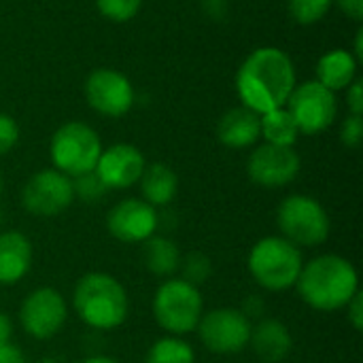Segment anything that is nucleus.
Here are the masks:
<instances>
[{
  "label": "nucleus",
  "instance_id": "f257e3e1",
  "mask_svg": "<svg viewBox=\"0 0 363 363\" xmlns=\"http://www.w3.org/2000/svg\"><path fill=\"white\" fill-rule=\"evenodd\" d=\"M296 87V66L279 47L255 49L238 68L236 91L242 106L257 115L283 108Z\"/></svg>",
  "mask_w": 363,
  "mask_h": 363
},
{
  "label": "nucleus",
  "instance_id": "f03ea898",
  "mask_svg": "<svg viewBox=\"0 0 363 363\" xmlns=\"http://www.w3.org/2000/svg\"><path fill=\"white\" fill-rule=\"evenodd\" d=\"M296 285L300 298L321 313H336L345 308L359 291L357 270L349 259L334 253L319 255L304 264Z\"/></svg>",
  "mask_w": 363,
  "mask_h": 363
},
{
  "label": "nucleus",
  "instance_id": "7ed1b4c3",
  "mask_svg": "<svg viewBox=\"0 0 363 363\" xmlns=\"http://www.w3.org/2000/svg\"><path fill=\"white\" fill-rule=\"evenodd\" d=\"M74 313L91 330H117L125 323L130 300L125 287L106 272H87L72 294Z\"/></svg>",
  "mask_w": 363,
  "mask_h": 363
},
{
  "label": "nucleus",
  "instance_id": "20e7f679",
  "mask_svg": "<svg viewBox=\"0 0 363 363\" xmlns=\"http://www.w3.org/2000/svg\"><path fill=\"white\" fill-rule=\"evenodd\" d=\"M302 253L283 236H268L253 245L249 253V272L266 291H285L298 283L302 272Z\"/></svg>",
  "mask_w": 363,
  "mask_h": 363
},
{
  "label": "nucleus",
  "instance_id": "39448f33",
  "mask_svg": "<svg viewBox=\"0 0 363 363\" xmlns=\"http://www.w3.org/2000/svg\"><path fill=\"white\" fill-rule=\"evenodd\" d=\"M100 153V136L91 125L83 121H68L60 125L49 143V157L53 168L70 179L94 172Z\"/></svg>",
  "mask_w": 363,
  "mask_h": 363
},
{
  "label": "nucleus",
  "instance_id": "423d86ee",
  "mask_svg": "<svg viewBox=\"0 0 363 363\" xmlns=\"http://www.w3.org/2000/svg\"><path fill=\"white\" fill-rule=\"evenodd\" d=\"M153 319L170 336H183L198 328L204 304L198 287L183 279L164 281L153 296Z\"/></svg>",
  "mask_w": 363,
  "mask_h": 363
},
{
  "label": "nucleus",
  "instance_id": "0eeeda50",
  "mask_svg": "<svg viewBox=\"0 0 363 363\" xmlns=\"http://www.w3.org/2000/svg\"><path fill=\"white\" fill-rule=\"evenodd\" d=\"M277 223L285 240L296 247H319L330 238V215L311 196L294 194L279 204Z\"/></svg>",
  "mask_w": 363,
  "mask_h": 363
},
{
  "label": "nucleus",
  "instance_id": "6e6552de",
  "mask_svg": "<svg viewBox=\"0 0 363 363\" xmlns=\"http://www.w3.org/2000/svg\"><path fill=\"white\" fill-rule=\"evenodd\" d=\"M285 108L294 117L300 134H321L325 132L338 113L336 94L323 87L319 81H306L294 87Z\"/></svg>",
  "mask_w": 363,
  "mask_h": 363
},
{
  "label": "nucleus",
  "instance_id": "1a4fd4ad",
  "mask_svg": "<svg viewBox=\"0 0 363 363\" xmlns=\"http://www.w3.org/2000/svg\"><path fill=\"white\" fill-rule=\"evenodd\" d=\"M251 321L238 308H215L200 317L198 336L202 345L217 355H234L240 353L249 345Z\"/></svg>",
  "mask_w": 363,
  "mask_h": 363
},
{
  "label": "nucleus",
  "instance_id": "9d476101",
  "mask_svg": "<svg viewBox=\"0 0 363 363\" xmlns=\"http://www.w3.org/2000/svg\"><path fill=\"white\" fill-rule=\"evenodd\" d=\"M72 179L55 168H47L32 174L21 189V204L34 217L62 215L72 204Z\"/></svg>",
  "mask_w": 363,
  "mask_h": 363
},
{
  "label": "nucleus",
  "instance_id": "9b49d317",
  "mask_svg": "<svg viewBox=\"0 0 363 363\" xmlns=\"http://www.w3.org/2000/svg\"><path fill=\"white\" fill-rule=\"evenodd\" d=\"M68 306L53 287H38L26 296L19 308V321L28 336L36 340L53 338L66 323Z\"/></svg>",
  "mask_w": 363,
  "mask_h": 363
},
{
  "label": "nucleus",
  "instance_id": "f8f14e48",
  "mask_svg": "<svg viewBox=\"0 0 363 363\" xmlns=\"http://www.w3.org/2000/svg\"><path fill=\"white\" fill-rule=\"evenodd\" d=\"M87 104L104 117H121L134 106V87L130 79L113 68H98L85 81Z\"/></svg>",
  "mask_w": 363,
  "mask_h": 363
},
{
  "label": "nucleus",
  "instance_id": "ddd939ff",
  "mask_svg": "<svg viewBox=\"0 0 363 363\" xmlns=\"http://www.w3.org/2000/svg\"><path fill=\"white\" fill-rule=\"evenodd\" d=\"M302 162L294 147L259 145L247 162L249 179L259 187H285L300 174Z\"/></svg>",
  "mask_w": 363,
  "mask_h": 363
},
{
  "label": "nucleus",
  "instance_id": "4468645a",
  "mask_svg": "<svg viewBox=\"0 0 363 363\" xmlns=\"http://www.w3.org/2000/svg\"><path fill=\"white\" fill-rule=\"evenodd\" d=\"M157 223V211L140 198H125L106 215V228L111 236L125 245H143L155 234Z\"/></svg>",
  "mask_w": 363,
  "mask_h": 363
},
{
  "label": "nucleus",
  "instance_id": "2eb2a0df",
  "mask_svg": "<svg viewBox=\"0 0 363 363\" xmlns=\"http://www.w3.org/2000/svg\"><path fill=\"white\" fill-rule=\"evenodd\" d=\"M145 166L147 162L138 147L130 143H117L108 149H102L94 172L106 189H125L138 183Z\"/></svg>",
  "mask_w": 363,
  "mask_h": 363
},
{
  "label": "nucleus",
  "instance_id": "dca6fc26",
  "mask_svg": "<svg viewBox=\"0 0 363 363\" xmlns=\"http://www.w3.org/2000/svg\"><path fill=\"white\" fill-rule=\"evenodd\" d=\"M249 345L253 353L264 363L283 362L294 347V338L289 328L279 319H259L251 325Z\"/></svg>",
  "mask_w": 363,
  "mask_h": 363
},
{
  "label": "nucleus",
  "instance_id": "f3484780",
  "mask_svg": "<svg viewBox=\"0 0 363 363\" xmlns=\"http://www.w3.org/2000/svg\"><path fill=\"white\" fill-rule=\"evenodd\" d=\"M217 136L230 149L253 147L262 136V117L247 106H236L219 119Z\"/></svg>",
  "mask_w": 363,
  "mask_h": 363
},
{
  "label": "nucleus",
  "instance_id": "a211bd4d",
  "mask_svg": "<svg viewBox=\"0 0 363 363\" xmlns=\"http://www.w3.org/2000/svg\"><path fill=\"white\" fill-rule=\"evenodd\" d=\"M32 266V245L21 232L0 234V285L19 283Z\"/></svg>",
  "mask_w": 363,
  "mask_h": 363
},
{
  "label": "nucleus",
  "instance_id": "6ab92c4d",
  "mask_svg": "<svg viewBox=\"0 0 363 363\" xmlns=\"http://www.w3.org/2000/svg\"><path fill=\"white\" fill-rule=\"evenodd\" d=\"M140 183V194L147 204H151L153 208L157 206H166L174 200L177 191H179V177L177 172L166 166V164H149L143 170V177L138 179Z\"/></svg>",
  "mask_w": 363,
  "mask_h": 363
},
{
  "label": "nucleus",
  "instance_id": "aec40b11",
  "mask_svg": "<svg viewBox=\"0 0 363 363\" xmlns=\"http://www.w3.org/2000/svg\"><path fill=\"white\" fill-rule=\"evenodd\" d=\"M357 60L347 49H334L321 55L317 62V81L330 91L347 89L355 81Z\"/></svg>",
  "mask_w": 363,
  "mask_h": 363
},
{
  "label": "nucleus",
  "instance_id": "412c9836",
  "mask_svg": "<svg viewBox=\"0 0 363 363\" xmlns=\"http://www.w3.org/2000/svg\"><path fill=\"white\" fill-rule=\"evenodd\" d=\"M143 264L155 277H172L181 266L179 247L166 236H151L143 242Z\"/></svg>",
  "mask_w": 363,
  "mask_h": 363
},
{
  "label": "nucleus",
  "instance_id": "4be33fe9",
  "mask_svg": "<svg viewBox=\"0 0 363 363\" xmlns=\"http://www.w3.org/2000/svg\"><path fill=\"white\" fill-rule=\"evenodd\" d=\"M259 117H262V136L266 138L268 145H277V147H294L296 145L300 130L285 106L264 113Z\"/></svg>",
  "mask_w": 363,
  "mask_h": 363
},
{
  "label": "nucleus",
  "instance_id": "5701e85b",
  "mask_svg": "<svg viewBox=\"0 0 363 363\" xmlns=\"http://www.w3.org/2000/svg\"><path fill=\"white\" fill-rule=\"evenodd\" d=\"M196 353L189 342L179 336H164L155 340L147 353L145 363H194Z\"/></svg>",
  "mask_w": 363,
  "mask_h": 363
},
{
  "label": "nucleus",
  "instance_id": "b1692460",
  "mask_svg": "<svg viewBox=\"0 0 363 363\" xmlns=\"http://www.w3.org/2000/svg\"><path fill=\"white\" fill-rule=\"evenodd\" d=\"M287 4H289V15L298 23L311 26L321 21L330 13L334 0H287Z\"/></svg>",
  "mask_w": 363,
  "mask_h": 363
},
{
  "label": "nucleus",
  "instance_id": "393cba45",
  "mask_svg": "<svg viewBox=\"0 0 363 363\" xmlns=\"http://www.w3.org/2000/svg\"><path fill=\"white\" fill-rule=\"evenodd\" d=\"M179 270L183 272V281L191 283L194 287L202 285L208 281V277L213 274V264H211V257L204 255V253H189L187 257L181 259V266Z\"/></svg>",
  "mask_w": 363,
  "mask_h": 363
},
{
  "label": "nucleus",
  "instance_id": "a878e982",
  "mask_svg": "<svg viewBox=\"0 0 363 363\" xmlns=\"http://www.w3.org/2000/svg\"><path fill=\"white\" fill-rule=\"evenodd\" d=\"M102 17L115 23H125L134 19L143 6V0H96Z\"/></svg>",
  "mask_w": 363,
  "mask_h": 363
},
{
  "label": "nucleus",
  "instance_id": "bb28decb",
  "mask_svg": "<svg viewBox=\"0 0 363 363\" xmlns=\"http://www.w3.org/2000/svg\"><path fill=\"white\" fill-rule=\"evenodd\" d=\"M72 187H74V196L83 198L85 202H94V200H100L106 191V187L102 185V181L98 179L96 172H87V174H81L77 179H72Z\"/></svg>",
  "mask_w": 363,
  "mask_h": 363
},
{
  "label": "nucleus",
  "instance_id": "cd10ccee",
  "mask_svg": "<svg viewBox=\"0 0 363 363\" xmlns=\"http://www.w3.org/2000/svg\"><path fill=\"white\" fill-rule=\"evenodd\" d=\"M340 140L349 149H357L363 140V117L362 115H349L340 125Z\"/></svg>",
  "mask_w": 363,
  "mask_h": 363
},
{
  "label": "nucleus",
  "instance_id": "c85d7f7f",
  "mask_svg": "<svg viewBox=\"0 0 363 363\" xmlns=\"http://www.w3.org/2000/svg\"><path fill=\"white\" fill-rule=\"evenodd\" d=\"M19 140V125L17 121L6 115L0 113V155H6Z\"/></svg>",
  "mask_w": 363,
  "mask_h": 363
},
{
  "label": "nucleus",
  "instance_id": "c756f323",
  "mask_svg": "<svg viewBox=\"0 0 363 363\" xmlns=\"http://www.w3.org/2000/svg\"><path fill=\"white\" fill-rule=\"evenodd\" d=\"M363 81L355 79L347 87V104L351 108V115H363Z\"/></svg>",
  "mask_w": 363,
  "mask_h": 363
},
{
  "label": "nucleus",
  "instance_id": "7c9ffc66",
  "mask_svg": "<svg viewBox=\"0 0 363 363\" xmlns=\"http://www.w3.org/2000/svg\"><path fill=\"white\" fill-rule=\"evenodd\" d=\"M347 308V317H349V321H351V325H353V330H357V332H362L363 330V300H362V291H357L353 298H351V302L345 306Z\"/></svg>",
  "mask_w": 363,
  "mask_h": 363
},
{
  "label": "nucleus",
  "instance_id": "2f4dec72",
  "mask_svg": "<svg viewBox=\"0 0 363 363\" xmlns=\"http://www.w3.org/2000/svg\"><path fill=\"white\" fill-rule=\"evenodd\" d=\"M0 363H28V359L19 347H15L13 342H2L0 345Z\"/></svg>",
  "mask_w": 363,
  "mask_h": 363
},
{
  "label": "nucleus",
  "instance_id": "473e14b6",
  "mask_svg": "<svg viewBox=\"0 0 363 363\" xmlns=\"http://www.w3.org/2000/svg\"><path fill=\"white\" fill-rule=\"evenodd\" d=\"M238 311L251 321V319L264 315V300H259L257 296H249V298L242 302V308H238Z\"/></svg>",
  "mask_w": 363,
  "mask_h": 363
},
{
  "label": "nucleus",
  "instance_id": "72a5a7b5",
  "mask_svg": "<svg viewBox=\"0 0 363 363\" xmlns=\"http://www.w3.org/2000/svg\"><path fill=\"white\" fill-rule=\"evenodd\" d=\"M338 6H340V11L345 13V15H349L351 19H357V21H362L363 19V0H334Z\"/></svg>",
  "mask_w": 363,
  "mask_h": 363
},
{
  "label": "nucleus",
  "instance_id": "f704fd0d",
  "mask_svg": "<svg viewBox=\"0 0 363 363\" xmlns=\"http://www.w3.org/2000/svg\"><path fill=\"white\" fill-rule=\"evenodd\" d=\"M11 336H13V323L6 315L0 313V345L11 342Z\"/></svg>",
  "mask_w": 363,
  "mask_h": 363
},
{
  "label": "nucleus",
  "instance_id": "c9c22d12",
  "mask_svg": "<svg viewBox=\"0 0 363 363\" xmlns=\"http://www.w3.org/2000/svg\"><path fill=\"white\" fill-rule=\"evenodd\" d=\"M363 57V30L357 32V38H355V60L359 62Z\"/></svg>",
  "mask_w": 363,
  "mask_h": 363
},
{
  "label": "nucleus",
  "instance_id": "e433bc0d",
  "mask_svg": "<svg viewBox=\"0 0 363 363\" xmlns=\"http://www.w3.org/2000/svg\"><path fill=\"white\" fill-rule=\"evenodd\" d=\"M81 363H119V362H115L113 357H106V355H96V357H87L85 362H81Z\"/></svg>",
  "mask_w": 363,
  "mask_h": 363
},
{
  "label": "nucleus",
  "instance_id": "4c0bfd02",
  "mask_svg": "<svg viewBox=\"0 0 363 363\" xmlns=\"http://www.w3.org/2000/svg\"><path fill=\"white\" fill-rule=\"evenodd\" d=\"M0 196H2V174H0Z\"/></svg>",
  "mask_w": 363,
  "mask_h": 363
}]
</instances>
